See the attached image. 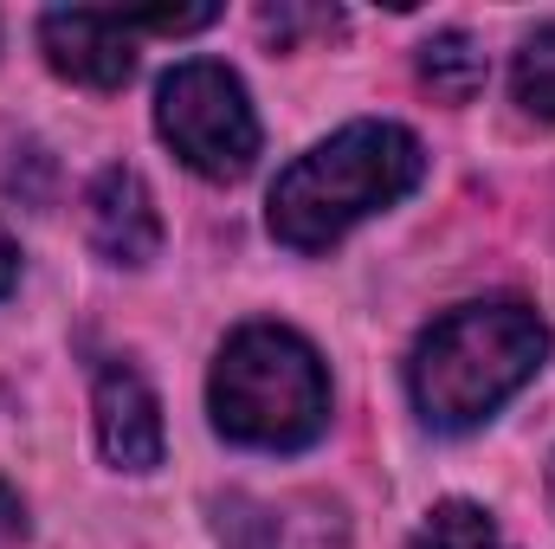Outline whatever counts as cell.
<instances>
[{
	"mask_svg": "<svg viewBox=\"0 0 555 549\" xmlns=\"http://www.w3.org/2000/svg\"><path fill=\"white\" fill-rule=\"evenodd\" d=\"M420 175H426V155L401 124H349L278 175L272 233L291 253H323L356 220L414 194Z\"/></svg>",
	"mask_w": 555,
	"mask_h": 549,
	"instance_id": "cell-2",
	"label": "cell"
},
{
	"mask_svg": "<svg viewBox=\"0 0 555 549\" xmlns=\"http://www.w3.org/2000/svg\"><path fill=\"white\" fill-rule=\"evenodd\" d=\"M39 46H46V65L59 78L91 85V91H117L137 72L130 26H124V13H104V7H59V13H46Z\"/></svg>",
	"mask_w": 555,
	"mask_h": 549,
	"instance_id": "cell-5",
	"label": "cell"
},
{
	"mask_svg": "<svg viewBox=\"0 0 555 549\" xmlns=\"http://www.w3.org/2000/svg\"><path fill=\"white\" fill-rule=\"evenodd\" d=\"M550 498H555V459H550Z\"/></svg>",
	"mask_w": 555,
	"mask_h": 549,
	"instance_id": "cell-14",
	"label": "cell"
},
{
	"mask_svg": "<svg viewBox=\"0 0 555 549\" xmlns=\"http://www.w3.org/2000/svg\"><path fill=\"white\" fill-rule=\"evenodd\" d=\"M98 439H104V459L124 472L162 465V401L124 362H111L98 375Z\"/></svg>",
	"mask_w": 555,
	"mask_h": 549,
	"instance_id": "cell-7",
	"label": "cell"
},
{
	"mask_svg": "<svg viewBox=\"0 0 555 549\" xmlns=\"http://www.w3.org/2000/svg\"><path fill=\"white\" fill-rule=\"evenodd\" d=\"M343 26V13H297V7H272L266 13V33H336Z\"/></svg>",
	"mask_w": 555,
	"mask_h": 549,
	"instance_id": "cell-11",
	"label": "cell"
},
{
	"mask_svg": "<svg viewBox=\"0 0 555 549\" xmlns=\"http://www.w3.org/2000/svg\"><path fill=\"white\" fill-rule=\"evenodd\" d=\"M511 91L530 117L555 124V20L537 26L524 46H517V72H511Z\"/></svg>",
	"mask_w": 555,
	"mask_h": 549,
	"instance_id": "cell-9",
	"label": "cell"
},
{
	"mask_svg": "<svg viewBox=\"0 0 555 549\" xmlns=\"http://www.w3.org/2000/svg\"><path fill=\"white\" fill-rule=\"evenodd\" d=\"M155 130L207 181H240L259 155V117L246 104V85L214 59H188L162 78Z\"/></svg>",
	"mask_w": 555,
	"mask_h": 549,
	"instance_id": "cell-4",
	"label": "cell"
},
{
	"mask_svg": "<svg viewBox=\"0 0 555 549\" xmlns=\"http://www.w3.org/2000/svg\"><path fill=\"white\" fill-rule=\"evenodd\" d=\"M13 284H20V246H13V233L0 227V297H7Z\"/></svg>",
	"mask_w": 555,
	"mask_h": 549,
	"instance_id": "cell-12",
	"label": "cell"
},
{
	"mask_svg": "<svg viewBox=\"0 0 555 549\" xmlns=\"http://www.w3.org/2000/svg\"><path fill=\"white\" fill-rule=\"evenodd\" d=\"M414 549H504V537H498V524L478 505L452 498V505H433V518L420 524Z\"/></svg>",
	"mask_w": 555,
	"mask_h": 549,
	"instance_id": "cell-10",
	"label": "cell"
},
{
	"mask_svg": "<svg viewBox=\"0 0 555 549\" xmlns=\"http://www.w3.org/2000/svg\"><path fill=\"white\" fill-rule=\"evenodd\" d=\"M85 227H91V246L111 259V266H149L155 246H162V214H155V194L137 168H104L85 194Z\"/></svg>",
	"mask_w": 555,
	"mask_h": 549,
	"instance_id": "cell-6",
	"label": "cell"
},
{
	"mask_svg": "<svg viewBox=\"0 0 555 549\" xmlns=\"http://www.w3.org/2000/svg\"><path fill=\"white\" fill-rule=\"evenodd\" d=\"M20 524H26V511H20V498L0 485V537H20Z\"/></svg>",
	"mask_w": 555,
	"mask_h": 549,
	"instance_id": "cell-13",
	"label": "cell"
},
{
	"mask_svg": "<svg viewBox=\"0 0 555 549\" xmlns=\"http://www.w3.org/2000/svg\"><path fill=\"white\" fill-rule=\"evenodd\" d=\"M214 426L259 452H297L330 426V375L317 349L284 323H246L227 336L207 388Z\"/></svg>",
	"mask_w": 555,
	"mask_h": 549,
	"instance_id": "cell-3",
	"label": "cell"
},
{
	"mask_svg": "<svg viewBox=\"0 0 555 549\" xmlns=\"http://www.w3.org/2000/svg\"><path fill=\"white\" fill-rule=\"evenodd\" d=\"M420 78H426L446 104H472V98L485 91V52H478V39H465V33L426 39V46H420Z\"/></svg>",
	"mask_w": 555,
	"mask_h": 549,
	"instance_id": "cell-8",
	"label": "cell"
},
{
	"mask_svg": "<svg viewBox=\"0 0 555 549\" xmlns=\"http://www.w3.org/2000/svg\"><path fill=\"white\" fill-rule=\"evenodd\" d=\"M543 356H550V330L530 304H511V297L459 304L414 343V362H408L414 408L446 433H465L504 408L543 369Z\"/></svg>",
	"mask_w": 555,
	"mask_h": 549,
	"instance_id": "cell-1",
	"label": "cell"
}]
</instances>
